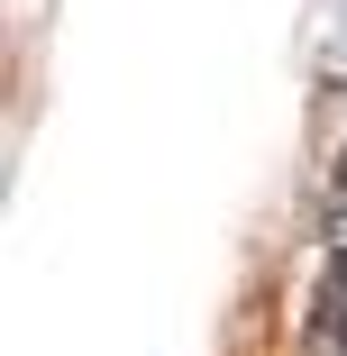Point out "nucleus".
I'll return each instance as SVG.
<instances>
[{"label": "nucleus", "mask_w": 347, "mask_h": 356, "mask_svg": "<svg viewBox=\"0 0 347 356\" xmlns=\"http://www.w3.org/2000/svg\"><path fill=\"white\" fill-rule=\"evenodd\" d=\"M338 256H347V247H338Z\"/></svg>", "instance_id": "obj_2"}, {"label": "nucleus", "mask_w": 347, "mask_h": 356, "mask_svg": "<svg viewBox=\"0 0 347 356\" xmlns=\"http://www.w3.org/2000/svg\"><path fill=\"white\" fill-rule=\"evenodd\" d=\"M311 347H320V356H347V256H329V274H320V311H311Z\"/></svg>", "instance_id": "obj_1"}]
</instances>
